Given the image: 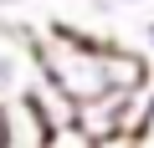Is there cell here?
Wrapping results in <instances>:
<instances>
[{
  "mask_svg": "<svg viewBox=\"0 0 154 148\" xmlns=\"http://www.w3.org/2000/svg\"><path fill=\"white\" fill-rule=\"evenodd\" d=\"M93 148H134L128 133H108V138H93Z\"/></svg>",
  "mask_w": 154,
  "mask_h": 148,
  "instance_id": "cell-8",
  "label": "cell"
},
{
  "mask_svg": "<svg viewBox=\"0 0 154 148\" xmlns=\"http://www.w3.org/2000/svg\"><path fill=\"white\" fill-rule=\"evenodd\" d=\"M0 138H5V112H0Z\"/></svg>",
  "mask_w": 154,
  "mask_h": 148,
  "instance_id": "cell-11",
  "label": "cell"
},
{
  "mask_svg": "<svg viewBox=\"0 0 154 148\" xmlns=\"http://www.w3.org/2000/svg\"><path fill=\"white\" fill-rule=\"evenodd\" d=\"M139 51H144V56L154 61V16H149V21L139 26Z\"/></svg>",
  "mask_w": 154,
  "mask_h": 148,
  "instance_id": "cell-7",
  "label": "cell"
},
{
  "mask_svg": "<svg viewBox=\"0 0 154 148\" xmlns=\"http://www.w3.org/2000/svg\"><path fill=\"white\" fill-rule=\"evenodd\" d=\"M118 36L82 31L77 21H51L31 26V56H36V77L62 87L77 107L108 92V51Z\"/></svg>",
  "mask_w": 154,
  "mask_h": 148,
  "instance_id": "cell-1",
  "label": "cell"
},
{
  "mask_svg": "<svg viewBox=\"0 0 154 148\" xmlns=\"http://www.w3.org/2000/svg\"><path fill=\"white\" fill-rule=\"evenodd\" d=\"M113 10H144V5H154V0H108Z\"/></svg>",
  "mask_w": 154,
  "mask_h": 148,
  "instance_id": "cell-9",
  "label": "cell"
},
{
  "mask_svg": "<svg viewBox=\"0 0 154 148\" xmlns=\"http://www.w3.org/2000/svg\"><path fill=\"white\" fill-rule=\"evenodd\" d=\"M36 82V56H31V26L0 21V107L21 102Z\"/></svg>",
  "mask_w": 154,
  "mask_h": 148,
  "instance_id": "cell-2",
  "label": "cell"
},
{
  "mask_svg": "<svg viewBox=\"0 0 154 148\" xmlns=\"http://www.w3.org/2000/svg\"><path fill=\"white\" fill-rule=\"evenodd\" d=\"M26 5V0H0V10H21Z\"/></svg>",
  "mask_w": 154,
  "mask_h": 148,
  "instance_id": "cell-10",
  "label": "cell"
},
{
  "mask_svg": "<svg viewBox=\"0 0 154 148\" xmlns=\"http://www.w3.org/2000/svg\"><path fill=\"white\" fill-rule=\"evenodd\" d=\"M134 148H154V97H149V112H144V123L134 133Z\"/></svg>",
  "mask_w": 154,
  "mask_h": 148,
  "instance_id": "cell-6",
  "label": "cell"
},
{
  "mask_svg": "<svg viewBox=\"0 0 154 148\" xmlns=\"http://www.w3.org/2000/svg\"><path fill=\"white\" fill-rule=\"evenodd\" d=\"M46 148H93V138L72 123V128H51L46 133Z\"/></svg>",
  "mask_w": 154,
  "mask_h": 148,
  "instance_id": "cell-5",
  "label": "cell"
},
{
  "mask_svg": "<svg viewBox=\"0 0 154 148\" xmlns=\"http://www.w3.org/2000/svg\"><path fill=\"white\" fill-rule=\"evenodd\" d=\"M5 112V138H0V148H46V123L31 112V102L21 97V102H5L0 107Z\"/></svg>",
  "mask_w": 154,
  "mask_h": 148,
  "instance_id": "cell-3",
  "label": "cell"
},
{
  "mask_svg": "<svg viewBox=\"0 0 154 148\" xmlns=\"http://www.w3.org/2000/svg\"><path fill=\"white\" fill-rule=\"evenodd\" d=\"M26 102H31V112H36L46 128H72V123H77V102H72L62 87H51L46 77H36V82H31Z\"/></svg>",
  "mask_w": 154,
  "mask_h": 148,
  "instance_id": "cell-4",
  "label": "cell"
}]
</instances>
